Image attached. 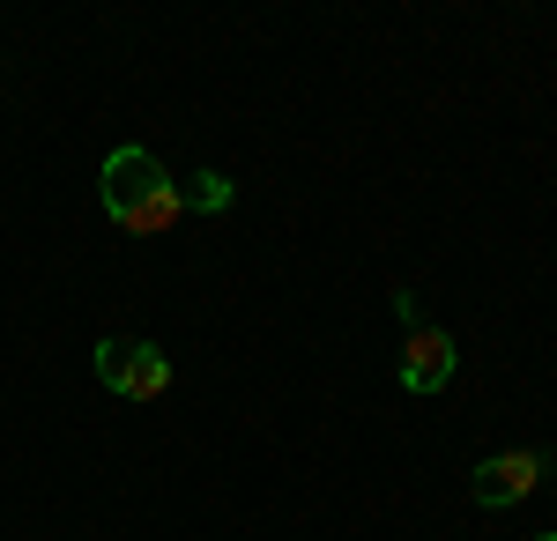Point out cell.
Wrapping results in <instances>:
<instances>
[{
  "instance_id": "1",
  "label": "cell",
  "mask_w": 557,
  "mask_h": 541,
  "mask_svg": "<svg viewBox=\"0 0 557 541\" xmlns=\"http://www.w3.org/2000/svg\"><path fill=\"white\" fill-rule=\"evenodd\" d=\"M97 193H104V215L127 230V238H157V230H172L178 215L194 209L186 193H178V178L141 141H120L112 156H104V178H97Z\"/></svg>"
},
{
  "instance_id": "2",
  "label": "cell",
  "mask_w": 557,
  "mask_h": 541,
  "mask_svg": "<svg viewBox=\"0 0 557 541\" xmlns=\"http://www.w3.org/2000/svg\"><path fill=\"white\" fill-rule=\"evenodd\" d=\"M97 378L120 401H157L172 386V356L157 341H97Z\"/></svg>"
},
{
  "instance_id": "3",
  "label": "cell",
  "mask_w": 557,
  "mask_h": 541,
  "mask_svg": "<svg viewBox=\"0 0 557 541\" xmlns=\"http://www.w3.org/2000/svg\"><path fill=\"white\" fill-rule=\"evenodd\" d=\"M461 364V349H454V334L424 327V319H409V341H401V393H438L446 378Z\"/></svg>"
},
{
  "instance_id": "4",
  "label": "cell",
  "mask_w": 557,
  "mask_h": 541,
  "mask_svg": "<svg viewBox=\"0 0 557 541\" xmlns=\"http://www.w3.org/2000/svg\"><path fill=\"white\" fill-rule=\"evenodd\" d=\"M550 467H557L550 453H491L483 467H475V504H520V498H535V482H543Z\"/></svg>"
},
{
  "instance_id": "5",
  "label": "cell",
  "mask_w": 557,
  "mask_h": 541,
  "mask_svg": "<svg viewBox=\"0 0 557 541\" xmlns=\"http://www.w3.org/2000/svg\"><path fill=\"white\" fill-rule=\"evenodd\" d=\"M194 201H201V209H231V186H223V178H201Z\"/></svg>"
},
{
  "instance_id": "6",
  "label": "cell",
  "mask_w": 557,
  "mask_h": 541,
  "mask_svg": "<svg viewBox=\"0 0 557 541\" xmlns=\"http://www.w3.org/2000/svg\"><path fill=\"white\" fill-rule=\"evenodd\" d=\"M535 541H557V534H535Z\"/></svg>"
}]
</instances>
